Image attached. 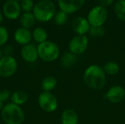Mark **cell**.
<instances>
[{
    "instance_id": "6da1fadb",
    "label": "cell",
    "mask_w": 125,
    "mask_h": 124,
    "mask_svg": "<svg viewBox=\"0 0 125 124\" xmlns=\"http://www.w3.org/2000/svg\"><path fill=\"white\" fill-rule=\"evenodd\" d=\"M83 81L89 88L100 91L105 86L107 81L106 74L100 66L92 64L84 71Z\"/></svg>"
},
{
    "instance_id": "7a4b0ae2",
    "label": "cell",
    "mask_w": 125,
    "mask_h": 124,
    "mask_svg": "<svg viewBox=\"0 0 125 124\" xmlns=\"http://www.w3.org/2000/svg\"><path fill=\"white\" fill-rule=\"evenodd\" d=\"M56 7L51 0H40L34 4L32 13L37 21L45 23L53 18Z\"/></svg>"
},
{
    "instance_id": "3957f363",
    "label": "cell",
    "mask_w": 125,
    "mask_h": 124,
    "mask_svg": "<svg viewBox=\"0 0 125 124\" xmlns=\"http://www.w3.org/2000/svg\"><path fill=\"white\" fill-rule=\"evenodd\" d=\"M1 118L5 124H22L25 121V114L21 106L10 102L4 105Z\"/></svg>"
},
{
    "instance_id": "277c9868",
    "label": "cell",
    "mask_w": 125,
    "mask_h": 124,
    "mask_svg": "<svg viewBox=\"0 0 125 124\" xmlns=\"http://www.w3.org/2000/svg\"><path fill=\"white\" fill-rule=\"evenodd\" d=\"M39 58L45 62H53L60 56V49L55 42L46 40L37 45Z\"/></svg>"
},
{
    "instance_id": "5b68a950",
    "label": "cell",
    "mask_w": 125,
    "mask_h": 124,
    "mask_svg": "<svg viewBox=\"0 0 125 124\" xmlns=\"http://www.w3.org/2000/svg\"><path fill=\"white\" fill-rule=\"evenodd\" d=\"M108 16V12L106 7L101 5L94 6L88 14L87 20L91 26H103Z\"/></svg>"
},
{
    "instance_id": "8992f818",
    "label": "cell",
    "mask_w": 125,
    "mask_h": 124,
    "mask_svg": "<svg viewBox=\"0 0 125 124\" xmlns=\"http://www.w3.org/2000/svg\"><path fill=\"white\" fill-rule=\"evenodd\" d=\"M38 105L42 110L51 113L58 108V100L51 92L42 91L38 97Z\"/></svg>"
},
{
    "instance_id": "52a82bcc",
    "label": "cell",
    "mask_w": 125,
    "mask_h": 124,
    "mask_svg": "<svg viewBox=\"0 0 125 124\" xmlns=\"http://www.w3.org/2000/svg\"><path fill=\"white\" fill-rule=\"evenodd\" d=\"M18 62L13 56H3L0 60V77L8 78L17 72Z\"/></svg>"
},
{
    "instance_id": "ba28073f",
    "label": "cell",
    "mask_w": 125,
    "mask_h": 124,
    "mask_svg": "<svg viewBox=\"0 0 125 124\" xmlns=\"http://www.w3.org/2000/svg\"><path fill=\"white\" fill-rule=\"evenodd\" d=\"M89 45V39L86 35H76L69 43L70 52L75 56L83 54L87 49Z\"/></svg>"
},
{
    "instance_id": "9c48e42d",
    "label": "cell",
    "mask_w": 125,
    "mask_h": 124,
    "mask_svg": "<svg viewBox=\"0 0 125 124\" xmlns=\"http://www.w3.org/2000/svg\"><path fill=\"white\" fill-rule=\"evenodd\" d=\"M20 3L15 0H7L4 2L2 7L3 15L9 20H16L21 13Z\"/></svg>"
},
{
    "instance_id": "30bf717a",
    "label": "cell",
    "mask_w": 125,
    "mask_h": 124,
    "mask_svg": "<svg viewBox=\"0 0 125 124\" xmlns=\"http://www.w3.org/2000/svg\"><path fill=\"white\" fill-rule=\"evenodd\" d=\"M85 0H58L60 10L67 15L75 13L80 10L84 5Z\"/></svg>"
},
{
    "instance_id": "8fae6325",
    "label": "cell",
    "mask_w": 125,
    "mask_h": 124,
    "mask_svg": "<svg viewBox=\"0 0 125 124\" xmlns=\"http://www.w3.org/2000/svg\"><path fill=\"white\" fill-rule=\"evenodd\" d=\"M107 99L114 104L122 102L125 98V88L119 85L111 86L107 91L105 95Z\"/></svg>"
},
{
    "instance_id": "7c38bea8",
    "label": "cell",
    "mask_w": 125,
    "mask_h": 124,
    "mask_svg": "<svg viewBox=\"0 0 125 124\" xmlns=\"http://www.w3.org/2000/svg\"><path fill=\"white\" fill-rule=\"evenodd\" d=\"M21 56L27 63H34L39 58L37 47L31 43L23 46L21 50Z\"/></svg>"
},
{
    "instance_id": "4fadbf2b",
    "label": "cell",
    "mask_w": 125,
    "mask_h": 124,
    "mask_svg": "<svg viewBox=\"0 0 125 124\" xmlns=\"http://www.w3.org/2000/svg\"><path fill=\"white\" fill-rule=\"evenodd\" d=\"M91 25L87 18L78 16L73 19L72 22V29L77 35H86L89 33Z\"/></svg>"
},
{
    "instance_id": "5bb4252c",
    "label": "cell",
    "mask_w": 125,
    "mask_h": 124,
    "mask_svg": "<svg viewBox=\"0 0 125 124\" xmlns=\"http://www.w3.org/2000/svg\"><path fill=\"white\" fill-rule=\"evenodd\" d=\"M14 40L22 46L26 45L31 43L32 39V34L30 29H25L23 27H20L17 29L13 34Z\"/></svg>"
},
{
    "instance_id": "9a60e30c",
    "label": "cell",
    "mask_w": 125,
    "mask_h": 124,
    "mask_svg": "<svg viewBox=\"0 0 125 124\" xmlns=\"http://www.w3.org/2000/svg\"><path fill=\"white\" fill-rule=\"evenodd\" d=\"M78 115L73 109L65 110L61 116L62 124H78Z\"/></svg>"
},
{
    "instance_id": "2e32d148",
    "label": "cell",
    "mask_w": 125,
    "mask_h": 124,
    "mask_svg": "<svg viewBox=\"0 0 125 124\" xmlns=\"http://www.w3.org/2000/svg\"><path fill=\"white\" fill-rule=\"evenodd\" d=\"M29 99V96L27 93L23 90H18L14 91L11 94L10 101L11 103L15 104L18 106H21L24 105Z\"/></svg>"
},
{
    "instance_id": "e0dca14e",
    "label": "cell",
    "mask_w": 125,
    "mask_h": 124,
    "mask_svg": "<svg viewBox=\"0 0 125 124\" xmlns=\"http://www.w3.org/2000/svg\"><path fill=\"white\" fill-rule=\"evenodd\" d=\"M37 20L32 12H24L21 15L20 23L21 27L30 29L34 26Z\"/></svg>"
},
{
    "instance_id": "ac0fdd59",
    "label": "cell",
    "mask_w": 125,
    "mask_h": 124,
    "mask_svg": "<svg viewBox=\"0 0 125 124\" xmlns=\"http://www.w3.org/2000/svg\"><path fill=\"white\" fill-rule=\"evenodd\" d=\"M77 61V58L75 54L71 52L64 53L61 57L60 64L64 68H70L73 67Z\"/></svg>"
},
{
    "instance_id": "d6986e66",
    "label": "cell",
    "mask_w": 125,
    "mask_h": 124,
    "mask_svg": "<svg viewBox=\"0 0 125 124\" xmlns=\"http://www.w3.org/2000/svg\"><path fill=\"white\" fill-rule=\"evenodd\" d=\"M31 34L32 39L35 42L38 43V45L45 42L48 38V33L42 27H36L31 31Z\"/></svg>"
},
{
    "instance_id": "ffe728a7",
    "label": "cell",
    "mask_w": 125,
    "mask_h": 124,
    "mask_svg": "<svg viewBox=\"0 0 125 124\" xmlns=\"http://www.w3.org/2000/svg\"><path fill=\"white\" fill-rule=\"evenodd\" d=\"M57 86V80L53 76L45 77L41 83V88L43 91L51 92Z\"/></svg>"
},
{
    "instance_id": "44dd1931",
    "label": "cell",
    "mask_w": 125,
    "mask_h": 124,
    "mask_svg": "<svg viewBox=\"0 0 125 124\" xmlns=\"http://www.w3.org/2000/svg\"><path fill=\"white\" fill-rule=\"evenodd\" d=\"M103 69L105 73L106 74V75H108L110 76H114L119 73L120 67H119V65L116 62L109 61L104 64Z\"/></svg>"
},
{
    "instance_id": "7402d4cb",
    "label": "cell",
    "mask_w": 125,
    "mask_h": 124,
    "mask_svg": "<svg viewBox=\"0 0 125 124\" xmlns=\"http://www.w3.org/2000/svg\"><path fill=\"white\" fill-rule=\"evenodd\" d=\"M114 9L116 17L119 20L125 21V0H118L114 4Z\"/></svg>"
},
{
    "instance_id": "603a6c76",
    "label": "cell",
    "mask_w": 125,
    "mask_h": 124,
    "mask_svg": "<svg viewBox=\"0 0 125 124\" xmlns=\"http://www.w3.org/2000/svg\"><path fill=\"white\" fill-rule=\"evenodd\" d=\"M53 20H54L55 23L58 26L64 25L68 20V15L65 13L64 12L59 10L56 12L53 17Z\"/></svg>"
},
{
    "instance_id": "cb8c5ba5",
    "label": "cell",
    "mask_w": 125,
    "mask_h": 124,
    "mask_svg": "<svg viewBox=\"0 0 125 124\" xmlns=\"http://www.w3.org/2000/svg\"><path fill=\"white\" fill-rule=\"evenodd\" d=\"M105 33V28L103 26H91L89 34L92 37L99 38L104 36Z\"/></svg>"
},
{
    "instance_id": "d4e9b609",
    "label": "cell",
    "mask_w": 125,
    "mask_h": 124,
    "mask_svg": "<svg viewBox=\"0 0 125 124\" xmlns=\"http://www.w3.org/2000/svg\"><path fill=\"white\" fill-rule=\"evenodd\" d=\"M9 39V32L7 29L0 25V48L4 47Z\"/></svg>"
},
{
    "instance_id": "484cf974",
    "label": "cell",
    "mask_w": 125,
    "mask_h": 124,
    "mask_svg": "<svg viewBox=\"0 0 125 124\" xmlns=\"http://www.w3.org/2000/svg\"><path fill=\"white\" fill-rule=\"evenodd\" d=\"M21 10L24 12H32L34 4L33 0H22L20 3Z\"/></svg>"
},
{
    "instance_id": "4316f807",
    "label": "cell",
    "mask_w": 125,
    "mask_h": 124,
    "mask_svg": "<svg viewBox=\"0 0 125 124\" xmlns=\"http://www.w3.org/2000/svg\"><path fill=\"white\" fill-rule=\"evenodd\" d=\"M11 93L10 91L7 89H3L0 91V101L2 102L4 104L7 102L9 100H10L11 98Z\"/></svg>"
},
{
    "instance_id": "83f0119b",
    "label": "cell",
    "mask_w": 125,
    "mask_h": 124,
    "mask_svg": "<svg viewBox=\"0 0 125 124\" xmlns=\"http://www.w3.org/2000/svg\"><path fill=\"white\" fill-rule=\"evenodd\" d=\"M1 50L4 56H12L15 52L14 48L10 45H5Z\"/></svg>"
},
{
    "instance_id": "f1b7e54d",
    "label": "cell",
    "mask_w": 125,
    "mask_h": 124,
    "mask_svg": "<svg viewBox=\"0 0 125 124\" xmlns=\"http://www.w3.org/2000/svg\"><path fill=\"white\" fill-rule=\"evenodd\" d=\"M114 0H98V2L100 4V5L103 6V7H109L111 4H113Z\"/></svg>"
},
{
    "instance_id": "f546056e",
    "label": "cell",
    "mask_w": 125,
    "mask_h": 124,
    "mask_svg": "<svg viewBox=\"0 0 125 124\" xmlns=\"http://www.w3.org/2000/svg\"><path fill=\"white\" fill-rule=\"evenodd\" d=\"M4 104L2 102L0 101V113H1V110H2V109H3V107H4Z\"/></svg>"
},
{
    "instance_id": "4dcf8cb0",
    "label": "cell",
    "mask_w": 125,
    "mask_h": 124,
    "mask_svg": "<svg viewBox=\"0 0 125 124\" xmlns=\"http://www.w3.org/2000/svg\"><path fill=\"white\" fill-rule=\"evenodd\" d=\"M3 14L0 12V25H1V23H2V21H3V19H4V17H3Z\"/></svg>"
},
{
    "instance_id": "1f68e13d",
    "label": "cell",
    "mask_w": 125,
    "mask_h": 124,
    "mask_svg": "<svg viewBox=\"0 0 125 124\" xmlns=\"http://www.w3.org/2000/svg\"><path fill=\"white\" fill-rule=\"evenodd\" d=\"M3 56H4V55H3V53H2V50H1V48H0V60Z\"/></svg>"
},
{
    "instance_id": "d6a6232c",
    "label": "cell",
    "mask_w": 125,
    "mask_h": 124,
    "mask_svg": "<svg viewBox=\"0 0 125 124\" xmlns=\"http://www.w3.org/2000/svg\"><path fill=\"white\" fill-rule=\"evenodd\" d=\"M15 1H18H18H21L22 0H15Z\"/></svg>"
}]
</instances>
